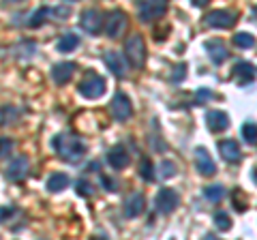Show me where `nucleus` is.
Segmentation results:
<instances>
[{
  "mask_svg": "<svg viewBox=\"0 0 257 240\" xmlns=\"http://www.w3.org/2000/svg\"><path fill=\"white\" fill-rule=\"evenodd\" d=\"M52 146L56 150V155H58L62 161H67V163L82 161L84 155H86V144L79 140L77 135H71V133H58V135H54Z\"/></svg>",
  "mask_w": 257,
  "mask_h": 240,
  "instance_id": "1",
  "label": "nucleus"
},
{
  "mask_svg": "<svg viewBox=\"0 0 257 240\" xmlns=\"http://www.w3.org/2000/svg\"><path fill=\"white\" fill-rule=\"evenodd\" d=\"M124 54L128 65L135 69H142L144 62H146V45H144L142 35H131L124 43Z\"/></svg>",
  "mask_w": 257,
  "mask_h": 240,
  "instance_id": "2",
  "label": "nucleus"
},
{
  "mask_svg": "<svg viewBox=\"0 0 257 240\" xmlns=\"http://www.w3.org/2000/svg\"><path fill=\"white\" fill-rule=\"evenodd\" d=\"M77 92L86 99H99L105 94V79L96 73H88V77L79 82Z\"/></svg>",
  "mask_w": 257,
  "mask_h": 240,
  "instance_id": "3",
  "label": "nucleus"
},
{
  "mask_svg": "<svg viewBox=\"0 0 257 240\" xmlns=\"http://www.w3.org/2000/svg\"><path fill=\"white\" fill-rule=\"evenodd\" d=\"M167 11V0H142L140 3V20L144 24H150L159 20Z\"/></svg>",
  "mask_w": 257,
  "mask_h": 240,
  "instance_id": "4",
  "label": "nucleus"
},
{
  "mask_svg": "<svg viewBox=\"0 0 257 240\" xmlns=\"http://www.w3.org/2000/svg\"><path fill=\"white\" fill-rule=\"evenodd\" d=\"M155 204H157V210L159 212H163V214H172L176 208H178V204H180V195L176 193L174 189H170V187H163L157 193V197H155Z\"/></svg>",
  "mask_w": 257,
  "mask_h": 240,
  "instance_id": "5",
  "label": "nucleus"
},
{
  "mask_svg": "<svg viewBox=\"0 0 257 240\" xmlns=\"http://www.w3.org/2000/svg\"><path fill=\"white\" fill-rule=\"evenodd\" d=\"M79 26H82L84 33H88L90 37H96L103 28V15L94 9H88L82 13V18H79Z\"/></svg>",
  "mask_w": 257,
  "mask_h": 240,
  "instance_id": "6",
  "label": "nucleus"
},
{
  "mask_svg": "<svg viewBox=\"0 0 257 240\" xmlns=\"http://www.w3.org/2000/svg\"><path fill=\"white\" fill-rule=\"evenodd\" d=\"M124 28H126V15H124V11H120V9L111 11L107 15V20H105V35L109 39H118L120 35L124 33Z\"/></svg>",
  "mask_w": 257,
  "mask_h": 240,
  "instance_id": "7",
  "label": "nucleus"
},
{
  "mask_svg": "<svg viewBox=\"0 0 257 240\" xmlns=\"http://www.w3.org/2000/svg\"><path fill=\"white\" fill-rule=\"evenodd\" d=\"M111 114H114V118L120 120V123H124V120L131 118L133 105H131V99H128L124 92H116L114 101H111Z\"/></svg>",
  "mask_w": 257,
  "mask_h": 240,
  "instance_id": "8",
  "label": "nucleus"
},
{
  "mask_svg": "<svg viewBox=\"0 0 257 240\" xmlns=\"http://www.w3.org/2000/svg\"><path fill=\"white\" fill-rule=\"evenodd\" d=\"M206 24L210 28H231L236 24V13L223 11V9L210 11V13L206 15Z\"/></svg>",
  "mask_w": 257,
  "mask_h": 240,
  "instance_id": "9",
  "label": "nucleus"
},
{
  "mask_svg": "<svg viewBox=\"0 0 257 240\" xmlns=\"http://www.w3.org/2000/svg\"><path fill=\"white\" fill-rule=\"evenodd\" d=\"M195 170L202 176H214V172H216V165L212 161V157L204 146L195 148Z\"/></svg>",
  "mask_w": 257,
  "mask_h": 240,
  "instance_id": "10",
  "label": "nucleus"
},
{
  "mask_svg": "<svg viewBox=\"0 0 257 240\" xmlns=\"http://www.w3.org/2000/svg\"><path fill=\"white\" fill-rule=\"evenodd\" d=\"M131 161V157H128V150L122 146V144H116V146L109 148L107 153V163L114 167V170H124Z\"/></svg>",
  "mask_w": 257,
  "mask_h": 240,
  "instance_id": "11",
  "label": "nucleus"
},
{
  "mask_svg": "<svg viewBox=\"0 0 257 240\" xmlns=\"http://www.w3.org/2000/svg\"><path fill=\"white\" fill-rule=\"evenodd\" d=\"M204 47H206V52H208V56H210V60L214 62V65H221V62H225L227 56H229L227 47H225V43L221 41V39H210V41L204 43Z\"/></svg>",
  "mask_w": 257,
  "mask_h": 240,
  "instance_id": "12",
  "label": "nucleus"
},
{
  "mask_svg": "<svg viewBox=\"0 0 257 240\" xmlns=\"http://www.w3.org/2000/svg\"><path fill=\"white\" fill-rule=\"evenodd\" d=\"M206 125H208V129H210L212 133H221V131H225L229 127V118H227V114H225L223 109H210L206 114Z\"/></svg>",
  "mask_w": 257,
  "mask_h": 240,
  "instance_id": "13",
  "label": "nucleus"
},
{
  "mask_svg": "<svg viewBox=\"0 0 257 240\" xmlns=\"http://www.w3.org/2000/svg\"><path fill=\"white\" fill-rule=\"evenodd\" d=\"M103 62H105V67H107L116 77H122V75H124L126 62H124V58H122V56H120L118 52L107 50L105 54H103Z\"/></svg>",
  "mask_w": 257,
  "mask_h": 240,
  "instance_id": "14",
  "label": "nucleus"
},
{
  "mask_svg": "<svg viewBox=\"0 0 257 240\" xmlns=\"http://www.w3.org/2000/svg\"><path fill=\"white\" fill-rule=\"evenodd\" d=\"M28 159L26 157H18V159H13V161L9 163V167H7V178H9L11 182H18L22 178H26V174H28Z\"/></svg>",
  "mask_w": 257,
  "mask_h": 240,
  "instance_id": "15",
  "label": "nucleus"
},
{
  "mask_svg": "<svg viewBox=\"0 0 257 240\" xmlns=\"http://www.w3.org/2000/svg\"><path fill=\"white\" fill-rule=\"evenodd\" d=\"M219 153H221V157L227 163H238L240 157H242L236 140H223V142H219Z\"/></svg>",
  "mask_w": 257,
  "mask_h": 240,
  "instance_id": "16",
  "label": "nucleus"
},
{
  "mask_svg": "<svg viewBox=\"0 0 257 240\" xmlns=\"http://www.w3.org/2000/svg\"><path fill=\"white\" fill-rule=\"evenodd\" d=\"M75 73V62H58L52 67V79L56 84H67Z\"/></svg>",
  "mask_w": 257,
  "mask_h": 240,
  "instance_id": "17",
  "label": "nucleus"
},
{
  "mask_svg": "<svg viewBox=\"0 0 257 240\" xmlns=\"http://www.w3.org/2000/svg\"><path fill=\"white\" fill-rule=\"evenodd\" d=\"M144 204H146L144 195H142V193H133V195L124 202V217H128V219L140 217V214L144 212Z\"/></svg>",
  "mask_w": 257,
  "mask_h": 240,
  "instance_id": "18",
  "label": "nucleus"
},
{
  "mask_svg": "<svg viewBox=\"0 0 257 240\" xmlns=\"http://www.w3.org/2000/svg\"><path fill=\"white\" fill-rule=\"evenodd\" d=\"M234 77H238V82L240 86H244L248 82H253V77H255V69L251 62H244V60H240L236 62V67H234Z\"/></svg>",
  "mask_w": 257,
  "mask_h": 240,
  "instance_id": "19",
  "label": "nucleus"
},
{
  "mask_svg": "<svg viewBox=\"0 0 257 240\" xmlns=\"http://www.w3.org/2000/svg\"><path fill=\"white\" fill-rule=\"evenodd\" d=\"M77 45H79V37L75 33H64L58 39V43H56V50L62 52V54H69V52L77 50Z\"/></svg>",
  "mask_w": 257,
  "mask_h": 240,
  "instance_id": "20",
  "label": "nucleus"
},
{
  "mask_svg": "<svg viewBox=\"0 0 257 240\" xmlns=\"http://www.w3.org/2000/svg\"><path fill=\"white\" fill-rule=\"evenodd\" d=\"M69 187V176L67 174H52L50 178H47V191H52V193H60Z\"/></svg>",
  "mask_w": 257,
  "mask_h": 240,
  "instance_id": "21",
  "label": "nucleus"
},
{
  "mask_svg": "<svg viewBox=\"0 0 257 240\" xmlns=\"http://www.w3.org/2000/svg\"><path fill=\"white\" fill-rule=\"evenodd\" d=\"M18 118H20L18 107H13V105H3V107H0V127L13 125Z\"/></svg>",
  "mask_w": 257,
  "mask_h": 240,
  "instance_id": "22",
  "label": "nucleus"
},
{
  "mask_svg": "<svg viewBox=\"0 0 257 240\" xmlns=\"http://www.w3.org/2000/svg\"><path fill=\"white\" fill-rule=\"evenodd\" d=\"M47 15H50V7H39V9L30 15L28 26H30V28H39V26H41V24L47 20Z\"/></svg>",
  "mask_w": 257,
  "mask_h": 240,
  "instance_id": "23",
  "label": "nucleus"
},
{
  "mask_svg": "<svg viewBox=\"0 0 257 240\" xmlns=\"http://www.w3.org/2000/svg\"><path fill=\"white\" fill-rule=\"evenodd\" d=\"M204 195H206V199H210V202L216 204L225 197V189H223V185H208V187H204Z\"/></svg>",
  "mask_w": 257,
  "mask_h": 240,
  "instance_id": "24",
  "label": "nucleus"
},
{
  "mask_svg": "<svg viewBox=\"0 0 257 240\" xmlns=\"http://www.w3.org/2000/svg\"><path fill=\"white\" fill-rule=\"evenodd\" d=\"M234 45L242 47V50H248V47L255 45V37L248 35V33H236L234 35Z\"/></svg>",
  "mask_w": 257,
  "mask_h": 240,
  "instance_id": "25",
  "label": "nucleus"
},
{
  "mask_svg": "<svg viewBox=\"0 0 257 240\" xmlns=\"http://www.w3.org/2000/svg\"><path fill=\"white\" fill-rule=\"evenodd\" d=\"M242 138L246 144H257V125L255 123H244L242 125Z\"/></svg>",
  "mask_w": 257,
  "mask_h": 240,
  "instance_id": "26",
  "label": "nucleus"
},
{
  "mask_svg": "<svg viewBox=\"0 0 257 240\" xmlns=\"http://www.w3.org/2000/svg\"><path fill=\"white\" fill-rule=\"evenodd\" d=\"M159 170H161V178H163V180L174 178V176H176V163L170 161V159H165V161H161Z\"/></svg>",
  "mask_w": 257,
  "mask_h": 240,
  "instance_id": "27",
  "label": "nucleus"
},
{
  "mask_svg": "<svg viewBox=\"0 0 257 240\" xmlns=\"http://www.w3.org/2000/svg\"><path fill=\"white\" fill-rule=\"evenodd\" d=\"M214 225L219 227L221 231L231 229V219H229V214H227V212H216V214H214Z\"/></svg>",
  "mask_w": 257,
  "mask_h": 240,
  "instance_id": "28",
  "label": "nucleus"
},
{
  "mask_svg": "<svg viewBox=\"0 0 257 240\" xmlns=\"http://www.w3.org/2000/svg\"><path fill=\"white\" fill-rule=\"evenodd\" d=\"M140 176L144 180H155V172H152V163H150V159H142V163H140Z\"/></svg>",
  "mask_w": 257,
  "mask_h": 240,
  "instance_id": "29",
  "label": "nucleus"
},
{
  "mask_svg": "<svg viewBox=\"0 0 257 240\" xmlns=\"http://www.w3.org/2000/svg\"><path fill=\"white\" fill-rule=\"evenodd\" d=\"M75 193L77 195H82V197H88V195H92V185L88 180H77V185H75Z\"/></svg>",
  "mask_w": 257,
  "mask_h": 240,
  "instance_id": "30",
  "label": "nucleus"
},
{
  "mask_svg": "<svg viewBox=\"0 0 257 240\" xmlns=\"http://www.w3.org/2000/svg\"><path fill=\"white\" fill-rule=\"evenodd\" d=\"M50 13L54 15L56 20H69V15H71V9L69 7H50Z\"/></svg>",
  "mask_w": 257,
  "mask_h": 240,
  "instance_id": "31",
  "label": "nucleus"
},
{
  "mask_svg": "<svg viewBox=\"0 0 257 240\" xmlns=\"http://www.w3.org/2000/svg\"><path fill=\"white\" fill-rule=\"evenodd\" d=\"M11 150H13V140L0 138V159H3V157H9Z\"/></svg>",
  "mask_w": 257,
  "mask_h": 240,
  "instance_id": "32",
  "label": "nucleus"
},
{
  "mask_svg": "<svg viewBox=\"0 0 257 240\" xmlns=\"http://www.w3.org/2000/svg\"><path fill=\"white\" fill-rule=\"evenodd\" d=\"M101 185L105 187V191H111V193H114V191L118 189V187H116V180H111L109 176H105V174H101Z\"/></svg>",
  "mask_w": 257,
  "mask_h": 240,
  "instance_id": "33",
  "label": "nucleus"
},
{
  "mask_svg": "<svg viewBox=\"0 0 257 240\" xmlns=\"http://www.w3.org/2000/svg\"><path fill=\"white\" fill-rule=\"evenodd\" d=\"M184 75H187V65H178L174 71V75H172V82H180V79H184Z\"/></svg>",
  "mask_w": 257,
  "mask_h": 240,
  "instance_id": "34",
  "label": "nucleus"
},
{
  "mask_svg": "<svg viewBox=\"0 0 257 240\" xmlns=\"http://www.w3.org/2000/svg\"><path fill=\"white\" fill-rule=\"evenodd\" d=\"M208 97H212L210 90H199L197 92V103H204V99H208Z\"/></svg>",
  "mask_w": 257,
  "mask_h": 240,
  "instance_id": "35",
  "label": "nucleus"
},
{
  "mask_svg": "<svg viewBox=\"0 0 257 240\" xmlns=\"http://www.w3.org/2000/svg\"><path fill=\"white\" fill-rule=\"evenodd\" d=\"M191 3L195 5V7H199V9H204V7H206L208 3H210V0H191Z\"/></svg>",
  "mask_w": 257,
  "mask_h": 240,
  "instance_id": "36",
  "label": "nucleus"
},
{
  "mask_svg": "<svg viewBox=\"0 0 257 240\" xmlns=\"http://www.w3.org/2000/svg\"><path fill=\"white\" fill-rule=\"evenodd\" d=\"M13 210H11V208H3V210H0V221H3L5 217H7V214H11Z\"/></svg>",
  "mask_w": 257,
  "mask_h": 240,
  "instance_id": "37",
  "label": "nucleus"
},
{
  "mask_svg": "<svg viewBox=\"0 0 257 240\" xmlns=\"http://www.w3.org/2000/svg\"><path fill=\"white\" fill-rule=\"evenodd\" d=\"M24 3V0H5V5H20Z\"/></svg>",
  "mask_w": 257,
  "mask_h": 240,
  "instance_id": "38",
  "label": "nucleus"
},
{
  "mask_svg": "<svg viewBox=\"0 0 257 240\" xmlns=\"http://www.w3.org/2000/svg\"><path fill=\"white\" fill-rule=\"evenodd\" d=\"M253 180L257 182V167H255V170H253Z\"/></svg>",
  "mask_w": 257,
  "mask_h": 240,
  "instance_id": "39",
  "label": "nucleus"
},
{
  "mask_svg": "<svg viewBox=\"0 0 257 240\" xmlns=\"http://www.w3.org/2000/svg\"><path fill=\"white\" fill-rule=\"evenodd\" d=\"M253 15H255V18H257V7H253Z\"/></svg>",
  "mask_w": 257,
  "mask_h": 240,
  "instance_id": "40",
  "label": "nucleus"
}]
</instances>
